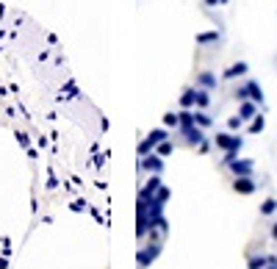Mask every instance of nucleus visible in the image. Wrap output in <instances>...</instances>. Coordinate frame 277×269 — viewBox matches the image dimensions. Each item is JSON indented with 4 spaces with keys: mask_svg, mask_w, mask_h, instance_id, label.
Wrapping results in <instances>:
<instances>
[{
    "mask_svg": "<svg viewBox=\"0 0 277 269\" xmlns=\"http://www.w3.org/2000/svg\"><path fill=\"white\" fill-rule=\"evenodd\" d=\"M255 114H258V103H255V100H241V106H238V117H241V120H252Z\"/></svg>",
    "mask_w": 277,
    "mask_h": 269,
    "instance_id": "nucleus-1",
    "label": "nucleus"
},
{
    "mask_svg": "<svg viewBox=\"0 0 277 269\" xmlns=\"http://www.w3.org/2000/svg\"><path fill=\"white\" fill-rule=\"evenodd\" d=\"M244 89H247V100H255L260 106L264 103V92H260V86L255 84V81H250V84H244Z\"/></svg>",
    "mask_w": 277,
    "mask_h": 269,
    "instance_id": "nucleus-2",
    "label": "nucleus"
},
{
    "mask_svg": "<svg viewBox=\"0 0 277 269\" xmlns=\"http://www.w3.org/2000/svg\"><path fill=\"white\" fill-rule=\"evenodd\" d=\"M233 186H236V191H241V194H252V191H255V183L250 180V175H241Z\"/></svg>",
    "mask_w": 277,
    "mask_h": 269,
    "instance_id": "nucleus-3",
    "label": "nucleus"
},
{
    "mask_svg": "<svg viewBox=\"0 0 277 269\" xmlns=\"http://www.w3.org/2000/svg\"><path fill=\"white\" fill-rule=\"evenodd\" d=\"M230 169H233L238 178L241 175H252V161H236L233 158V161H230Z\"/></svg>",
    "mask_w": 277,
    "mask_h": 269,
    "instance_id": "nucleus-4",
    "label": "nucleus"
},
{
    "mask_svg": "<svg viewBox=\"0 0 277 269\" xmlns=\"http://www.w3.org/2000/svg\"><path fill=\"white\" fill-rule=\"evenodd\" d=\"M247 70H250V67L244 64V61H238V64H233L228 72H224V78H238V75H247Z\"/></svg>",
    "mask_w": 277,
    "mask_h": 269,
    "instance_id": "nucleus-5",
    "label": "nucleus"
},
{
    "mask_svg": "<svg viewBox=\"0 0 277 269\" xmlns=\"http://www.w3.org/2000/svg\"><path fill=\"white\" fill-rule=\"evenodd\" d=\"M197 84L202 86V89H214V86H216V75H211V72H202V75L197 78Z\"/></svg>",
    "mask_w": 277,
    "mask_h": 269,
    "instance_id": "nucleus-6",
    "label": "nucleus"
},
{
    "mask_svg": "<svg viewBox=\"0 0 277 269\" xmlns=\"http://www.w3.org/2000/svg\"><path fill=\"white\" fill-rule=\"evenodd\" d=\"M194 97H197V89H186V92L180 95V106H183V108H192V106H194Z\"/></svg>",
    "mask_w": 277,
    "mask_h": 269,
    "instance_id": "nucleus-7",
    "label": "nucleus"
},
{
    "mask_svg": "<svg viewBox=\"0 0 277 269\" xmlns=\"http://www.w3.org/2000/svg\"><path fill=\"white\" fill-rule=\"evenodd\" d=\"M144 169H150V172H161V158H156V156L147 158L144 156Z\"/></svg>",
    "mask_w": 277,
    "mask_h": 269,
    "instance_id": "nucleus-8",
    "label": "nucleus"
},
{
    "mask_svg": "<svg viewBox=\"0 0 277 269\" xmlns=\"http://www.w3.org/2000/svg\"><path fill=\"white\" fill-rule=\"evenodd\" d=\"M211 103V97H208V92L205 89H197V97H194V106H200V108H205Z\"/></svg>",
    "mask_w": 277,
    "mask_h": 269,
    "instance_id": "nucleus-9",
    "label": "nucleus"
},
{
    "mask_svg": "<svg viewBox=\"0 0 277 269\" xmlns=\"http://www.w3.org/2000/svg\"><path fill=\"white\" fill-rule=\"evenodd\" d=\"M264 125H266V120L260 117V114H255V117H252V125H250V133H260V131H264Z\"/></svg>",
    "mask_w": 277,
    "mask_h": 269,
    "instance_id": "nucleus-10",
    "label": "nucleus"
},
{
    "mask_svg": "<svg viewBox=\"0 0 277 269\" xmlns=\"http://www.w3.org/2000/svg\"><path fill=\"white\" fill-rule=\"evenodd\" d=\"M266 263H269V258L260 255V258H250V269H266Z\"/></svg>",
    "mask_w": 277,
    "mask_h": 269,
    "instance_id": "nucleus-11",
    "label": "nucleus"
},
{
    "mask_svg": "<svg viewBox=\"0 0 277 269\" xmlns=\"http://www.w3.org/2000/svg\"><path fill=\"white\" fill-rule=\"evenodd\" d=\"M188 125H194V111H183L180 114V131L188 128Z\"/></svg>",
    "mask_w": 277,
    "mask_h": 269,
    "instance_id": "nucleus-12",
    "label": "nucleus"
},
{
    "mask_svg": "<svg viewBox=\"0 0 277 269\" xmlns=\"http://www.w3.org/2000/svg\"><path fill=\"white\" fill-rule=\"evenodd\" d=\"M164 125L180 128V114H166V117H164Z\"/></svg>",
    "mask_w": 277,
    "mask_h": 269,
    "instance_id": "nucleus-13",
    "label": "nucleus"
},
{
    "mask_svg": "<svg viewBox=\"0 0 277 269\" xmlns=\"http://www.w3.org/2000/svg\"><path fill=\"white\" fill-rule=\"evenodd\" d=\"M194 122H197L200 128H208V125H211V117H205V114L194 111Z\"/></svg>",
    "mask_w": 277,
    "mask_h": 269,
    "instance_id": "nucleus-14",
    "label": "nucleus"
},
{
    "mask_svg": "<svg viewBox=\"0 0 277 269\" xmlns=\"http://www.w3.org/2000/svg\"><path fill=\"white\" fill-rule=\"evenodd\" d=\"M274 211H277V200H266L260 205V214H274Z\"/></svg>",
    "mask_w": 277,
    "mask_h": 269,
    "instance_id": "nucleus-15",
    "label": "nucleus"
},
{
    "mask_svg": "<svg viewBox=\"0 0 277 269\" xmlns=\"http://www.w3.org/2000/svg\"><path fill=\"white\" fill-rule=\"evenodd\" d=\"M216 39H219L216 31H211V34H200V36H197V42H202V45H205V42H216Z\"/></svg>",
    "mask_w": 277,
    "mask_h": 269,
    "instance_id": "nucleus-16",
    "label": "nucleus"
},
{
    "mask_svg": "<svg viewBox=\"0 0 277 269\" xmlns=\"http://www.w3.org/2000/svg\"><path fill=\"white\" fill-rule=\"evenodd\" d=\"M169 153H172V142H166V139H164V142L158 144V156H169Z\"/></svg>",
    "mask_w": 277,
    "mask_h": 269,
    "instance_id": "nucleus-17",
    "label": "nucleus"
},
{
    "mask_svg": "<svg viewBox=\"0 0 277 269\" xmlns=\"http://www.w3.org/2000/svg\"><path fill=\"white\" fill-rule=\"evenodd\" d=\"M241 122H244V120H241V117H230L228 128H230V131H238V128H241Z\"/></svg>",
    "mask_w": 277,
    "mask_h": 269,
    "instance_id": "nucleus-18",
    "label": "nucleus"
},
{
    "mask_svg": "<svg viewBox=\"0 0 277 269\" xmlns=\"http://www.w3.org/2000/svg\"><path fill=\"white\" fill-rule=\"evenodd\" d=\"M216 3H222V0H205V6H216Z\"/></svg>",
    "mask_w": 277,
    "mask_h": 269,
    "instance_id": "nucleus-19",
    "label": "nucleus"
},
{
    "mask_svg": "<svg viewBox=\"0 0 277 269\" xmlns=\"http://www.w3.org/2000/svg\"><path fill=\"white\" fill-rule=\"evenodd\" d=\"M272 236H274V239H277V222H274V227H272Z\"/></svg>",
    "mask_w": 277,
    "mask_h": 269,
    "instance_id": "nucleus-20",
    "label": "nucleus"
},
{
    "mask_svg": "<svg viewBox=\"0 0 277 269\" xmlns=\"http://www.w3.org/2000/svg\"><path fill=\"white\" fill-rule=\"evenodd\" d=\"M222 3H228V0H222Z\"/></svg>",
    "mask_w": 277,
    "mask_h": 269,
    "instance_id": "nucleus-21",
    "label": "nucleus"
}]
</instances>
